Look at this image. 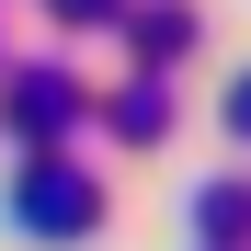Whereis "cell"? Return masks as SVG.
<instances>
[{"instance_id":"6da1fadb","label":"cell","mask_w":251,"mask_h":251,"mask_svg":"<svg viewBox=\"0 0 251 251\" xmlns=\"http://www.w3.org/2000/svg\"><path fill=\"white\" fill-rule=\"evenodd\" d=\"M12 205H23V228H80V217H92V183H69V172H34Z\"/></svg>"}]
</instances>
